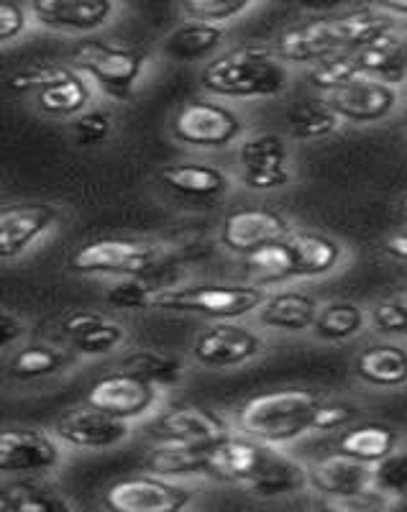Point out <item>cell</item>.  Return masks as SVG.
<instances>
[{
    "mask_svg": "<svg viewBox=\"0 0 407 512\" xmlns=\"http://www.w3.org/2000/svg\"><path fill=\"white\" fill-rule=\"evenodd\" d=\"M159 290H154L152 285H146L141 277H123L118 280L111 290L105 292V300L113 305V308L121 310H146L157 305Z\"/></svg>",
    "mask_w": 407,
    "mask_h": 512,
    "instance_id": "obj_40",
    "label": "cell"
},
{
    "mask_svg": "<svg viewBox=\"0 0 407 512\" xmlns=\"http://www.w3.org/2000/svg\"><path fill=\"white\" fill-rule=\"evenodd\" d=\"M354 59L361 75L387 82L392 88L407 80V41L397 29H390L369 41L367 47L356 49Z\"/></svg>",
    "mask_w": 407,
    "mask_h": 512,
    "instance_id": "obj_20",
    "label": "cell"
},
{
    "mask_svg": "<svg viewBox=\"0 0 407 512\" xmlns=\"http://www.w3.org/2000/svg\"><path fill=\"white\" fill-rule=\"evenodd\" d=\"M72 67L98 82L108 95L123 100L144 72V54L126 44H113L93 36L77 44L72 52Z\"/></svg>",
    "mask_w": 407,
    "mask_h": 512,
    "instance_id": "obj_4",
    "label": "cell"
},
{
    "mask_svg": "<svg viewBox=\"0 0 407 512\" xmlns=\"http://www.w3.org/2000/svg\"><path fill=\"white\" fill-rule=\"evenodd\" d=\"M374 489L387 497L407 495V448H397L384 461L372 466Z\"/></svg>",
    "mask_w": 407,
    "mask_h": 512,
    "instance_id": "obj_41",
    "label": "cell"
},
{
    "mask_svg": "<svg viewBox=\"0 0 407 512\" xmlns=\"http://www.w3.org/2000/svg\"><path fill=\"white\" fill-rule=\"evenodd\" d=\"M62 443L54 433L39 428H8L0 436V469L16 477H39L57 469Z\"/></svg>",
    "mask_w": 407,
    "mask_h": 512,
    "instance_id": "obj_10",
    "label": "cell"
},
{
    "mask_svg": "<svg viewBox=\"0 0 407 512\" xmlns=\"http://www.w3.org/2000/svg\"><path fill=\"white\" fill-rule=\"evenodd\" d=\"M190 500L192 495L185 484L157 474L116 479L103 492V505L108 512H182Z\"/></svg>",
    "mask_w": 407,
    "mask_h": 512,
    "instance_id": "obj_6",
    "label": "cell"
},
{
    "mask_svg": "<svg viewBox=\"0 0 407 512\" xmlns=\"http://www.w3.org/2000/svg\"><path fill=\"white\" fill-rule=\"evenodd\" d=\"M318 313L320 305L315 303V297L297 290H285L267 297V303L259 308V323L264 328H274V331L297 333L313 328Z\"/></svg>",
    "mask_w": 407,
    "mask_h": 512,
    "instance_id": "obj_25",
    "label": "cell"
},
{
    "mask_svg": "<svg viewBox=\"0 0 407 512\" xmlns=\"http://www.w3.org/2000/svg\"><path fill=\"white\" fill-rule=\"evenodd\" d=\"M200 85L218 98H277L290 85V70L269 47H239L210 59Z\"/></svg>",
    "mask_w": 407,
    "mask_h": 512,
    "instance_id": "obj_1",
    "label": "cell"
},
{
    "mask_svg": "<svg viewBox=\"0 0 407 512\" xmlns=\"http://www.w3.org/2000/svg\"><path fill=\"white\" fill-rule=\"evenodd\" d=\"M356 418V410L351 405L341 402H320L318 413L313 418V431H338V428H349Z\"/></svg>",
    "mask_w": 407,
    "mask_h": 512,
    "instance_id": "obj_45",
    "label": "cell"
},
{
    "mask_svg": "<svg viewBox=\"0 0 407 512\" xmlns=\"http://www.w3.org/2000/svg\"><path fill=\"white\" fill-rule=\"evenodd\" d=\"M333 111L349 123H377L390 118L400 105V90L374 77L359 75L338 93L326 95Z\"/></svg>",
    "mask_w": 407,
    "mask_h": 512,
    "instance_id": "obj_15",
    "label": "cell"
},
{
    "mask_svg": "<svg viewBox=\"0 0 407 512\" xmlns=\"http://www.w3.org/2000/svg\"><path fill=\"white\" fill-rule=\"evenodd\" d=\"M126 341V328L116 320H103L98 328L88 331L85 336L75 338L72 346H75L80 354H88V356H103V354H111L113 349Z\"/></svg>",
    "mask_w": 407,
    "mask_h": 512,
    "instance_id": "obj_42",
    "label": "cell"
},
{
    "mask_svg": "<svg viewBox=\"0 0 407 512\" xmlns=\"http://www.w3.org/2000/svg\"><path fill=\"white\" fill-rule=\"evenodd\" d=\"M402 300H405V303H407V290H405V292H402Z\"/></svg>",
    "mask_w": 407,
    "mask_h": 512,
    "instance_id": "obj_53",
    "label": "cell"
},
{
    "mask_svg": "<svg viewBox=\"0 0 407 512\" xmlns=\"http://www.w3.org/2000/svg\"><path fill=\"white\" fill-rule=\"evenodd\" d=\"M52 433L62 446L77 448V451H108V448L121 446L131 436V425L85 405V408L67 410L64 415H59Z\"/></svg>",
    "mask_w": 407,
    "mask_h": 512,
    "instance_id": "obj_11",
    "label": "cell"
},
{
    "mask_svg": "<svg viewBox=\"0 0 407 512\" xmlns=\"http://www.w3.org/2000/svg\"><path fill=\"white\" fill-rule=\"evenodd\" d=\"M287 144L280 134L246 136L239 146L241 175H262V172H280L287 167Z\"/></svg>",
    "mask_w": 407,
    "mask_h": 512,
    "instance_id": "obj_32",
    "label": "cell"
},
{
    "mask_svg": "<svg viewBox=\"0 0 407 512\" xmlns=\"http://www.w3.org/2000/svg\"><path fill=\"white\" fill-rule=\"evenodd\" d=\"M29 13L44 29L64 31V34H93L111 21L116 6L108 0H39L31 3Z\"/></svg>",
    "mask_w": 407,
    "mask_h": 512,
    "instance_id": "obj_16",
    "label": "cell"
},
{
    "mask_svg": "<svg viewBox=\"0 0 407 512\" xmlns=\"http://www.w3.org/2000/svg\"><path fill=\"white\" fill-rule=\"evenodd\" d=\"M320 397L308 390H277L256 395L239 410L244 436L264 446H285L313 431Z\"/></svg>",
    "mask_w": 407,
    "mask_h": 512,
    "instance_id": "obj_2",
    "label": "cell"
},
{
    "mask_svg": "<svg viewBox=\"0 0 407 512\" xmlns=\"http://www.w3.org/2000/svg\"><path fill=\"white\" fill-rule=\"evenodd\" d=\"M72 134H75V139L80 141L82 146H93V144H100V141L108 139V134H111L113 128V121L111 116L105 111H100V108H88L85 113H80L77 118H72L70 123Z\"/></svg>",
    "mask_w": 407,
    "mask_h": 512,
    "instance_id": "obj_43",
    "label": "cell"
},
{
    "mask_svg": "<svg viewBox=\"0 0 407 512\" xmlns=\"http://www.w3.org/2000/svg\"><path fill=\"white\" fill-rule=\"evenodd\" d=\"M274 52L280 54L282 62H300V64H318L328 57L344 54L338 49L331 29H328V18L310 21V24L295 26L280 34Z\"/></svg>",
    "mask_w": 407,
    "mask_h": 512,
    "instance_id": "obj_22",
    "label": "cell"
},
{
    "mask_svg": "<svg viewBox=\"0 0 407 512\" xmlns=\"http://www.w3.org/2000/svg\"><path fill=\"white\" fill-rule=\"evenodd\" d=\"M367 326V313L356 303L349 300H336L320 308L318 318H315V333L326 341H349V338L359 336Z\"/></svg>",
    "mask_w": 407,
    "mask_h": 512,
    "instance_id": "obj_33",
    "label": "cell"
},
{
    "mask_svg": "<svg viewBox=\"0 0 407 512\" xmlns=\"http://www.w3.org/2000/svg\"><path fill=\"white\" fill-rule=\"evenodd\" d=\"M159 182L167 190L177 192L190 200L223 198L231 187V180L223 169L203 162H175L159 169Z\"/></svg>",
    "mask_w": 407,
    "mask_h": 512,
    "instance_id": "obj_21",
    "label": "cell"
},
{
    "mask_svg": "<svg viewBox=\"0 0 407 512\" xmlns=\"http://www.w3.org/2000/svg\"><path fill=\"white\" fill-rule=\"evenodd\" d=\"M11 85L18 93L31 90L41 111L57 118H77L88 111L93 98L85 77L70 67H39V70L21 72L13 75Z\"/></svg>",
    "mask_w": 407,
    "mask_h": 512,
    "instance_id": "obj_5",
    "label": "cell"
},
{
    "mask_svg": "<svg viewBox=\"0 0 407 512\" xmlns=\"http://www.w3.org/2000/svg\"><path fill=\"white\" fill-rule=\"evenodd\" d=\"M210 446H187V443H157L146 459V472L164 479H180L205 474Z\"/></svg>",
    "mask_w": 407,
    "mask_h": 512,
    "instance_id": "obj_30",
    "label": "cell"
},
{
    "mask_svg": "<svg viewBox=\"0 0 407 512\" xmlns=\"http://www.w3.org/2000/svg\"><path fill=\"white\" fill-rule=\"evenodd\" d=\"M103 320H108V318L100 313H95V310H77V313H70L67 318L62 320V333L64 336H70V341H75V338L85 336L88 331L98 328Z\"/></svg>",
    "mask_w": 407,
    "mask_h": 512,
    "instance_id": "obj_47",
    "label": "cell"
},
{
    "mask_svg": "<svg viewBox=\"0 0 407 512\" xmlns=\"http://www.w3.org/2000/svg\"><path fill=\"white\" fill-rule=\"evenodd\" d=\"M3 512H77V505L52 484L16 479L3 487Z\"/></svg>",
    "mask_w": 407,
    "mask_h": 512,
    "instance_id": "obj_28",
    "label": "cell"
},
{
    "mask_svg": "<svg viewBox=\"0 0 407 512\" xmlns=\"http://www.w3.org/2000/svg\"><path fill=\"white\" fill-rule=\"evenodd\" d=\"M287 246L295 264V277H323V274H331L344 259V246L323 233H292Z\"/></svg>",
    "mask_w": 407,
    "mask_h": 512,
    "instance_id": "obj_24",
    "label": "cell"
},
{
    "mask_svg": "<svg viewBox=\"0 0 407 512\" xmlns=\"http://www.w3.org/2000/svg\"><path fill=\"white\" fill-rule=\"evenodd\" d=\"M356 377L369 387L397 390L407 384V349L392 341L372 344L356 356Z\"/></svg>",
    "mask_w": 407,
    "mask_h": 512,
    "instance_id": "obj_23",
    "label": "cell"
},
{
    "mask_svg": "<svg viewBox=\"0 0 407 512\" xmlns=\"http://www.w3.org/2000/svg\"><path fill=\"white\" fill-rule=\"evenodd\" d=\"M26 333V323L18 315H13L11 310H3L0 313V346L8 349V346L18 344Z\"/></svg>",
    "mask_w": 407,
    "mask_h": 512,
    "instance_id": "obj_48",
    "label": "cell"
},
{
    "mask_svg": "<svg viewBox=\"0 0 407 512\" xmlns=\"http://www.w3.org/2000/svg\"><path fill=\"white\" fill-rule=\"evenodd\" d=\"M390 497L379 489H364L354 495H318L315 510L318 512H384Z\"/></svg>",
    "mask_w": 407,
    "mask_h": 512,
    "instance_id": "obj_39",
    "label": "cell"
},
{
    "mask_svg": "<svg viewBox=\"0 0 407 512\" xmlns=\"http://www.w3.org/2000/svg\"><path fill=\"white\" fill-rule=\"evenodd\" d=\"M57 223V210L52 205H16L0 216V256L16 259L31 244L44 236Z\"/></svg>",
    "mask_w": 407,
    "mask_h": 512,
    "instance_id": "obj_18",
    "label": "cell"
},
{
    "mask_svg": "<svg viewBox=\"0 0 407 512\" xmlns=\"http://www.w3.org/2000/svg\"><path fill=\"white\" fill-rule=\"evenodd\" d=\"M372 323L382 333L407 336V303L402 300V295L390 297V300H382V303L374 305Z\"/></svg>",
    "mask_w": 407,
    "mask_h": 512,
    "instance_id": "obj_44",
    "label": "cell"
},
{
    "mask_svg": "<svg viewBox=\"0 0 407 512\" xmlns=\"http://www.w3.org/2000/svg\"><path fill=\"white\" fill-rule=\"evenodd\" d=\"M377 8L390 18H395V21L397 18H407V0H382Z\"/></svg>",
    "mask_w": 407,
    "mask_h": 512,
    "instance_id": "obj_50",
    "label": "cell"
},
{
    "mask_svg": "<svg viewBox=\"0 0 407 512\" xmlns=\"http://www.w3.org/2000/svg\"><path fill=\"white\" fill-rule=\"evenodd\" d=\"M251 272H256L264 282H277L295 277V264H292V254L287 241H277L264 249L254 251V254L244 256Z\"/></svg>",
    "mask_w": 407,
    "mask_h": 512,
    "instance_id": "obj_37",
    "label": "cell"
},
{
    "mask_svg": "<svg viewBox=\"0 0 407 512\" xmlns=\"http://www.w3.org/2000/svg\"><path fill=\"white\" fill-rule=\"evenodd\" d=\"M308 477L310 487L318 495H354V492H364V489L374 487L372 466L361 464V461L351 459L341 451L310 464Z\"/></svg>",
    "mask_w": 407,
    "mask_h": 512,
    "instance_id": "obj_19",
    "label": "cell"
},
{
    "mask_svg": "<svg viewBox=\"0 0 407 512\" xmlns=\"http://www.w3.org/2000/svg\"><path fill=\"white\" fill-rule=\"evenodd\" d=\"M64 364V356L62 351L52 349L47 344H26L11 356V374L16 379H39V377H47V374H54L59 367Z\"/></svg>",
    "mask_w": 407,
    "mask_h": 512,
    "instance_id": "obj_35",
    "label": "cell"
},
{
    "mask_svg": "<svg viewBox=\"0 0 407 512\" xmlns=\"http://www.w3.org/2000/svg\"><path fill=\"white\" fill-rule=\"evenodd\" d=\"M310 484L308 466H303L300 461L290 459L285 454H277V451H269L267 461L259 469L254 479L246 484L251 495L256 497H287L295 495V492H303Z\"/></svg>",
    "mask_w": 407,
    "mask_h": 512,
    "instance_id": "obj_27",
    "label": "cell"
},
{
    "mask_svg": "<svg viewBox=\"0 0 407 512\" xmlns=\"http://www.w3.org/2000/svg\"><path fill=\"white\" fill-rule=\"evenodd\" d=\"M254 3L249 0H185L180 3V13L187 21H203V24L221 26L226 21L244 16Z\"/></svg>",
    "mask_w": 407,
    "mask_h": 512,
    "instance_id": "obj_38",
    "label": "cell"
},
{
    "mask_svg": "<svg viewBox=\"0 0 407 512\" xmlns=\"http://www.w3.org/2000/svg\"><path fill=\"white\" fill-rule=\"evenodd\" d=\"M259 351L262 338L233 320H218L216 326L200 331L192 341V359L208 369L239 367L254 359Z\"/></svg>",
    "mask_w": 407,
    "mask_h": 512,
    "instance_id": "obj_12",
    "label": "cell"
},
{
    "mask_svg": "<svg viewBox=\"0 0 407 512\" xmlns=\"http://www.w3.org/2000/svg\"><path fill=\"white\" fill-rule=\"evenodd\" d=\"M223 29L203 21H185L164 39V54L175 62H203L221 49Z\"/></svg>",
    "mask_w": 407,
    "mask_h": 512,
    "instance_id": "obj_29",
    "label": "cell"
},
{
    "mask_svg": "<svg viewBox=\"0 0 407 512\" xmlns=\"http://www.w3.org/2000/svg\"><path fill=\"white\" fill-rule=\"evenodd\" d=\"M361 72L356 67L354 52H344L336 54V57H328L323 62H318L315 67H310V85H313L318 93L323 95H333L338 93L341 88H346L351 80H356Z\"/></svg>",
    "mask_w": 407,
    "mask_h": 512,
    "instance_id": "obj_36",
    "label": "cell"
},
{
    "mask_svg": "<svg viewBox=\"0 0 407 512\" xmlns=\"http://www.w3.org/2000/svg\"><path fill=\"white\" fill-rule=\"evenodd\" d=\"M384 251H387L392 259L407 262V231L395 233V236H390V239L384 241Z\"/></svg>",
    "mask_w": 407,
    "mask_h": 512,
    "instance_id": "obj_49",
    "label": "cell"
},
{
    "mask_svg": "<svg viewBox=\"0 0 407 512\" xmlns=\"http://www.w3.org/2000/svg\"><path fill=\"white\" fill-rule=\"evenodd\" d=\"M267 297L264 287L256 285H187L159 292L154 308L213 320H236L262 308Z\"/></svg>",
    "mask_w": 407,
    "mask_h": 512,
    "instance_id": "obj_3",
    "label": "cell"
},
{
    "mask_svg": "<svg viewBox=\"0 0 407 512\" xmlns=\"http://www.w3.org/2000/svg\"><path fill=\"white\" fill-rule=\"evenodd\" d=\"M405 123H407V111H405Z\"/></svg>",
    "mask_w": 407,
    "mask_h": 512,
    "instance_id": "obj_54",
    "label": "cell"
},
{
    "mask_svg": "<svg viewBox=\"0 0 407 512\" xmlns=\"http://www.w3.org/2000/svg\"><path fill=\"white\" fill-rule=\"evenodd\" d=\"M290 239V223L269 208H241L223 218L221 244L239 256H249L269 244Z\"/></svg>",
    "mask_w": 407,
    "mask_h": 512,
    "instance_id": "obj_14",
    "label": "cell"
},
{
    "mask_svg": "<svg viewBox=\"0 0 407 512\" xmlns=\"http://www.w3.org/2000/svg\"><path fill=\"white\" fill-rule=\"evenodd\" d=\"M269 451L272 448L249 436H226L223 441L210 446L205 474L218 479V482L244 484L246 487L259 474Z\"/></svg>",
    "mask_w": 407,
    "mask_h": 512,
    "instance_id": "obj_17",
    "label": "cell"
},
{
    "mask_svg": "<svg viewBox=\"0 0 407 512\" xmlns=\"http://www.w3.org/2000/svg\"><path fill=\"white\" fill-rule=\"evenodd\" d=\"M241 118L223 103L192 100L177 111L172 134L177 141L198 149H226L241 136Z\"/></svg>",
    "mask_w": 407,
    "mask_h": 512,
    "instance_id": "obj_8",
    "label": "cell"
},
{
    "mask_svg": "<svg viewBox=\"0 0 407 512\" xmlns=\"http://www.w3.org/2000/svg\"><path fill=\"white\" fill-rule=\"evenodd\" d=\"M287 126H290L295 139L318 141L336 134L338 128L344 126V118L333 111L328 98H303L290 105Z\"/></svg>",
    "mask_w": 407,
    "mask_h": 512,
    "instance_id": "obj_31",
    "label": "cell"
},
{
    "mask_svg": "<svg viewBox=\"0 0 407 512\" xmlns=\"http://www.w3.org/2000/svg\"><path fill=\"white\" fill-rule=\"evenodd\" d=\"M400 436L387 423H359L349 425L338 438V451L361 464H379L397 451Z\"/></svg>",
    "mask_w": 407,
    "mask_h": 512,
    "instance_id": "obj_26",
    "label": "cell"
},
{
    "mask_svg": "<svg viewBox=\"0 0 407 512\" xmlns=\"http://www.w3.org/2000/svg\"><path fill=\"white\" fill-rule=\"evenodd\" d=\"M400 213H402V218H405V223H407V195L400 200Z\"/></svg>",
    "mask_w": 407,
    "mask_h": 512,
    "instance_id": "obj_52",
    "label": "cell"
},
{
    "mask_svg": "<svg viewBox=\"0 0 407 512\" xmlns=\"http://www.w3.org/2000/svg\"><path fill=\"white\" fill-rule=\"evenodd\" d=\"M159 402V387L149 379L139 377L134 372L118 369L113 374H105L98 382H93L88 392V405L103 413L121 418L131 423L134 418H144L149 410Z\"/></svg>",
    "mask_w": 407,
    "mask_h": 512,
    "instance_id": "obj_9",
    "label": "cell"
},
{
    "mask_svg": "<svg viewBox=\"0 0 407 512\" xmlns=\"http://www.w3.org/2000/svg\"><path fill=\"white\" fill-rule=\"evenodd\" d=\"M159 251L136 239L105 236L80 246L72 256V267L82 274H111V277H141L154 267Z\"/></svg>",
    "mask_w": 407,
    "mask_h": 512,
    "instance_id": "obj_7",
    "label": "cell"
},
{
    "mask_svg": "<svg viewBox=\"0 0 407 512\" xmlns=\"http://www.w3.org/2000/svg\"><path fill=\"white\" fill-rule=\"evenodd\" d=\"M384 512H407V495L390 497V505H387V510Z\"/></svg>",
    "mask_w": 407,
    "mask_h": 512,
    "instance_id": "obj_51",
    "label": "cell"
},
{
    "mask_svg": "<svg viewBox=\"0 0 407 512\" xmlns=\"http://www.w3.org/2000/svg\"><path fill=\"white\" fill-rule=\"evenodd\" d=\"M149 436L157 443H187V446H213L223 441L228 433V425L221 415L210 413L195 405H177L149 423Z\"/></svg>",
    "mask_w": 407,
    "mask_h": 512,
    "instance_id": "obj_13",
    "label": "cell"
},
{
    "mask_svg": "<svg viewBox=\"0 0 407 512\" xmlns=\"http://www.w3.org/2000/svg\"><path fill=\"white\" fill-rule=\"evenodd\" d=\"M26 24H29V13L18 3H3L0 6V41L8 44L11 39L24 34Z\"/></svg>",
    "mask_w": 407,
    "mask_h": 512,
    "instance_id": "obj_46",
    "label": "cell"
},
{
    "mask_svg": "<svg viewBox=\"0 0 407 512\" xmlns=\"http://www.w3.org/2000/svg\"><path fill=\"white\" fill-rule=\"evenodd\" d=\"M121 369L139 374V377L149 379V382L157 384V387L175 384L177 379L182 377V361L177 359V356H169L152 349H141L134 351V354H128L126 359L121 361Z\"/></svg>",
    "mask_w": 407,
    "mask_h": 512,
    "instance_id": "obj_34",
    "label": "cell"
}]
</instances>
